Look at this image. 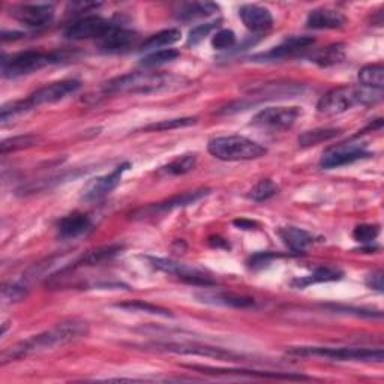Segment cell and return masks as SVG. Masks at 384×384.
I'll return each instance as SVG.
<instances>
[{"label": "cell", "mask_w": 384, "mask_h": 384, "mask_svg": "<svg viewBox=\"0 0 384 384\" xmlns=\"http://www.w3.org/2000/svg\"><path fill=\"white\" fill-rule=\"evenodd\" d=\"M86 334V323L80 322V320H68V322H63L56 327L47 330V332H42L26 341H21L20 344H17L14 348H11L8 353L4 355V362L25 357L27 355H34L38 353V351L55 348L57 345H63Z\"/></svg>", "instance_id": "cell-1"}, {"label": "cell", "mask_w": 384, "mask_h": 384, "mask_svg": "<svg viewBox=\"0 0 384 384\" xmlns=\"http://www.w3.org/2000/svg\"><path fill=\"white\" fill-rule=\"evenodd\" d=\"M186 80L163 72H131L109 81L104 89L110 93L147 95L164 90H173L184 86Z\"/></svg>", "instance_id": "cell-2"}, {"label": "cell", "mask_w": 384, "mask_h": 384, "mask_svg": "<svg viewBox=\"0 0 384 384\" xmlns=\"http://www.w3.org/2000/svg\"><path fill=\"white\" fill-rule=\"evenodd\" d=\"M383 90H374L368 88L341 86L329 90L320 98L317 104V111L326 116H336L345 113L359 104H374L381 100Z\"/></svg>", "instance_id": "cell-3"}, {"label": "cell", "mask_w": 384, "mask_h": 384, "mask_svg": "<svg viewBox=\"0 0 384 384\" xmlns=\"http://www.w3.org/2000/svg\"><path fill=\"white\" fill-rule=\"evenodd\" d=\"M212 156L221 161H252L266 155V147L242 135L212 138L207 146Z\"/></svg>", "instance_id": "cell-4"}, {"label": "cell", "mask_w": 384, "mask_h": 384, "mask_svg": "<svg viewBox=\"0 0 384 384\" xmlns=\"http://www.w3.org/2000/svg\"><path fill=\"white\" fill-rule=\"evenodd\" d=\"M63 56L59 53H46V51H21L9 59L2 60V72L6 78H17L27 74L36 72L48 65L62 62Z\"/></svg>", "instance_id": "cell-5"}, {"label": "cell", "mask_w": 384, "mask_h": 384, "mask_svg": "<svg viewBox=\"0 0 384 384\" xmlns=\"http://www.w3.org/2000/svg\"><path fill=\"white\" fill-rule=\"evenodd\" d=\"M292 356H314L326 357L332 360H350V362H381L383 350L372 348H355V347H292L288 350Z\"/></svg>", "instance_id": "cell-6"}, {"label": "cell", "mask_w": 384, "mask_h": 384, "mask_svg": "<svg viewBox=\"0 0 384 384\" xmlns=\"http://www.w3.org/2000/svg\"><path fill=\"white\" fill-rule=\"evenodd\" d=\"M149 261H151L153 268H156L158 270L174 275L179 280H182L188 284L203 285V287L215 285V281L210 278V276L206 273V270H201V269L196 268V266H188L184 263L174 261V260L155 259V257H149Z\"/></svg>", "instance_id": "cell-7"}, {"label": "cell", "mask_w": 384, "mask_h": 384, "mask_svg": "<svg viewBox=\"0 0 384 384\" xmlns=\"http://www.w3.org/2000/svg\"><path fill=\"white\" fill-rule=\"evenodd\" d=\"M114 25L116 23H111V21L105 20L102 17L88 15L71 23L65 30V36L74 41H81V39L101 41L114 27Z\"/></svg>", "instance_id": "cell-8"}, {"label": "cell", "mask_w": 384, "mask_h": 384, "mask_svg": "<svg viewBox=\"0 0 384 384\" xmlns=\"http://www.w3.org/2000/svg\"><path fill=\"white\" fill-rule=\"evenodd\" d=\"M80 88H81V83L77 80H63L57 83H51L48 84V86L41 88L36 92L32 93L25 101L29 109L32 110L42 104H55L65 100L67 96L76 93Z\"/></svg>", "instance_id": "cell-9"}, {"label": "cell", "mask_w": 384, "mask_h": 384, "mask_svg": "<svg viewBox=\"0 0 384 384\" xmlns=\"http://www.w3.org/2000/svg\"><path fill=\"white\" fill-rule=\"evenodd\" d=\"M11 15L26 27L42 29L55 20V8L47 4H26L11 8Z\"/></svg>", "instance_id": "cell-10"}, {"label": "cell", "mask_w": 384, "mask_h": 384, "mask_svg": "<svg viewBox=\"0 0 384 384\" xmlns=\"http://www.w3.org/2000/svg\"><path fill=\"white\" fill-rule=\"evenodd\" d=\"M372 153L368 152L364 144H339L336 147H330L329 151L323 155L320 165L323 168H338L348 164H353L360 159L369 158Z\"/></svg>", "instance_id": "cell-11"}, {"label": "cell", "mask_w": 384, "mask_h": 384, "mask_svg": "<svg viewBox=\"0 0 384 384\" xmlns=\"http://www.w3.org/2000/svg\"><path fill=\"white\" fill-rule=\"evenodd\" d=\"M301 110L297 107H268L254 117L252 123L270 130H288L294 125Z\"/></svg>", "instance_id": "cell-12"}, {"label": "cell", "mask_w": 384, "mask_h": 384, "mask_svg": "<svg viewBox=\"0 0 384 384\" xmlns=\"http://www.w3.org/2000/svg\"><path fill=\"white\" fill-rule=\"evenodd\" d=\"M131 167L130 163H125L119 167H116L110 174L92 179L90 182L83 188V198L84 200H100L105 197L121 184V179L128 168Z\"/></svg>", "instance_id": "cell-13"}, {"label": "cell", "mask_w": 384, "mask_h": 384, "mask_svg": "<svg viewBox=\"0 0 384 384\" xmlns=\"http://www.w3.org/2000/svg\"><path fill=\"white\" fill-rule=\"evenodd\" d=\"M156 347L164 348L167 351L177 355H194V356H206V357H215L221 360H234L242 359L240 355L233 353V351H226L217 347L209 345H197V344H158Z\"/></svg>", "instance_id": "cell-14"}, {"label": "cell", "mask_w": 384, "mask_h": 384, "mask_svg": "<svg viewBox=\"0 0 384 384\" xmlns=\"http://www.w3.org/2000/svg\"><path fill=\"white\" fill-rule=\"evenodd\" d=\"M315 39L313 36H290L287 38L282 44L278 47L272 48L268 53H261V55L255 56L254 59H263V60H276V59H285L293 55H297L311 46H314Z\"/></svg>", "instance_id": "cell-15"}, {"label": "cell", "mask_w": 384, "mask_h": 384, "mask_svg": "<svg viewBox=\"0 0 384 384\" xmlns=\"http://www.w3.org/2000/svg\"><path fill=\"white\" fill-rule=\"evenodd\" d=\"M240 20L243 25L252 32H268L273 26V15L268 8L259 5H243L239 9Z\"/></svg>", "instance_id": "cell-16"}, {"label": "cell", "mask_w": 384, "mask_h": 384, "mask_svg": "<svg viewBox=\"0 0 384 384\" xmlns=\"http://www.w3.org/2000/svg\"><path fill=\"white\" fill-rule=\"evenodd\" d=\"M137 41V34L123 26L114 25V27L107 34L101 41L100 46L105 53H121L132 47Z\"/></svg>", "instance_id": "cell-17"}, {"label": "cell", "mask_w": 384, "mask_h": 384, "mask_svg": "<svg viewBox=\"0 0 384 384\" xmlns=\"http://www.w3.org/2000/svg\"><path fill=\"white\" fill-rule=\"evenodd\" d=\"M345 23V17L335 9L318 8L311 11L306 18V26L311 29H339Z\"/></svg>", "instance_id": "cell-18"}, {"label": "cell", "mask_w": 384, "mask_h": 384, "mask_svg": "<svg viewBox=\"0 0 384 384\" xmlns=\"http://www.w3.org/2000/svg\"><path fill=\"white\" fill-rule=\"evenodd\" d=\"M93 224L90 218L84 213H72V215L63 218L59 222V234L63 239L78 238L81 234L90 231Z\"/></svg>", "instance_id": "cell-19"}, {"label": "cell", "mask_w": 384, "mask_h": 384, "mask_svg": "<svg viewBox=\"0 0 384 384\" xmlns=\"http://www.w3.org/2000/svg\"><path fill=\"white\" fill-rule=\"evenodd\" d=\"M189 369H196L206 372V374H236V376H248V377H260V378H284V380H308L303 376L294 374H281V372H261V371H247V369H221V368H209V366H186Z\"/></svg>", "instance_id": "cell-20"}, {"label": "cell", "mask_w": 384, "mask_h": 384, "mask_svg": "<svg viewBox=\"0 0 384 384\" xmlns=\"http://www.w3.org/2000/svg\"><path fill=\"white\" fill-rule=\"evenodd\" d=\"M209 194V189H197V191H189V192H184V194H179L176 197H172L170 200H165L163 203H158L155 206L147 207L146 210L143 209V213H149V212H170L177 207H184L188 205H192V203L198 201L200 198H203L205 196Z\"/></svg>", "instance_id": "cell-21"}, {"label": "cell", "mask_w": 384, "mask_h": 384, "mask_svg": "<svg viewBox=\"0 0 384 384\" xmlns=\"http://www.w3.org/2000/svg\"><path fill=\"white\" fill-rule=\"evenodd\" d=\"M280 236L284 243L293 252H303L309 245L314 242V238L308 231L296 227H284L280 230Z\"/></svg>", "instance_id": "cell-22"}, {"label": "cell", "mask_w": 384, "mask_h": 384, "mask_svg": "<svg viewBox=\"0 0 384 384\" xmlns=\"http://www.w3.org/2000/svg\"><path fill=\"white\" fill-rule=\"evenodd\" d=\"M219 11L217 4L212 2H194V4H186L180 8L177 18L182 21H191L197 18H206L213 14H217Z\"/></svg>", "instance_id": "cell-23"}, {"label": "cell", "mask_w": 384, "mask_h": 384, "mask_svg": "<svg viewBox=\"0 0 384 384\" xmlns=\"http://www.w3.org/2000/svg\"><path fill=\"white\" fill-rule=\"evenodd\" d=\"M180 36H182V34H180V30L177 29L163 30L159 32V34L152 35L151 38L146 39L140 47V51H156L158 48L164 50V47L176 44L177 41H180Z\"/></svg>", "instance_id": "cell-24"}, {"label": "cell", "mask_w": 384, "mask_h": 384, "mask_svg": "<svg viewBox=\"0 0 384 384\" xmlns=\"http://www.w3.org/2000/svg\"><path fill=\"white\" fill-rule=\"evenodd\" d=\"M359 81L362 86L374 90H383L384 88V67L381 63H372L359 71Z\"/></svg>", "instance_id": "cell-25"}, {"label": "cell", "mask_w": 384, "mask_h": 384, "mask_svg": "<svg viewBox=\"0 0 384 384\" xmlns=\"http://www.w3.org/2000/svg\"><path fill=\"white\" fill-rule=\"evenodd\" d=\"M343 272L335 268H318L314 273H311L309 276H305V278H299L294 280L292 282L293 287L297 288H303L311 284H317V282H330V281H339L343 278Z\"/></svg>", "instance_id": "cell-26"}, {"label": "cell", "mask_w": 384, "mask_h": 384, "mask_svg": "<svg viewBox=\"0 0 384 384\" xmlns=\"http://www.w3.org/2000/svg\"><path fill=\"white\" fill-rule=\"evenodd\" d=\"M201 299L209 303H217V305L231 306V308H249V306H254L255 303L252 297L239 296V294H227V293L205 294Z\"/></svg>", "instance_id": "cell-27"}, {"label": "cell", "mask_w": 384, "mask_h": 384, "mask_svg": "<svg viewBox=\"0 0 384 384\" xmlns=\"http://www.w3.org/2000/svg\"><path fill=\"white\" fill-rule=\"evenodd\" d=\"M345 57V46L344 44H332L326 47L324 50L318 51L314 56V62L317 65L327 68V67H334L338 65L344 60Z\"/></svg>", "instance_id": "cell-28"}, {"label": "cell", "mask_w": 384, "mask_h": 384, "mask_svg": "<svg viewBox=\"0 0 384 384\" xmlns=\"http://www.w3.org/2000/svg\"><path fill=\"white\" fill-rule=\"evenodd\" d=\"M121 251H122L121 245H110V247L96 248V249L88 251L86 254H84L83 257L78 260L77 264H80V266H84V264H89V266L100 264V263H104L107 260H111Z\"/></svg>", "instance_id": "cell-29"}, {"label": "cell", "mask_w": 384, "mask_h": 384, "mask_svg": "<svg viewBox=\"0 0 384 384\" xmlns=\"http://www.w3.org/2000/svg\"><path fill=\"white\" fill-rule=\"evenodd\" d=\"M339 135V130H335V128H320V130L314 131H306L301 137H299V143L303 147L308 146H315L323 142H329L332 138Z\"/></svg>", "instance_id": "cell-30"}, {"label": "cell", "mask_w": 384, "mask_h": 384, "mask_svg": "<svg viewBox=\"0 0 384 384\" xmlns=\"http://www.w3.org/2000/svg\"><path fill=\"white\" fill-rule=\"evenodd\" d=\"M197 165V158L196 155H184L176 158L174 161L170 163L168 165H165L163 168V172L167 174H173V176H179V174H186L192 170L196 168Z\"/></svg>", "instance_id": "cell-31"}, {"label": "cell", "mask_w": 384, "mask_h": 384, "mask_svg": "<svg viewBox=\"0 0 384 384\" xmlns=\"http://www.w3.org/2000/svg\"><path fill=\"white\" fill-rule=\"evenodd\" d=\"M177 57H179V51L174 48L156 50V51H152L151 55L143 57L142 65L146 68H153V67L164 65V63H168V62H173Z\"/></svg>", "instance_id": "cell-32"}, {"label": "cell", "mask_w": 384, "mask_h": 384, "mask_svg": "<svg viewBox=\"0 0 384 384\" xmlns=\"http://www.w3.org/2000/svg\"><path fill=\"white\" fill-rule=\"evenodd\" d=\"M276 192H278V186H276L270 179H263L249 191L248 198L252 201L261 203L272 198Z\"/></svg>", "instance_id": "cell-33"}, {"label": "cell", "mask_w": 384, "mask_h": 384, "mask_svg": "<svg viewBox=\"0 0 384 384\" xmlns=\"http://www.w3.org/2000/svg\"><path fill=\"white\" fill-rule=\"evenodd\" d=\"M116 306L122 308V309H130V311H142V313L156 314V315H163V317H173V314L170 313L168 309L161 308L158 305L147 303V302H143V301H132V302H126V303H119Z\"/></svg>", "instance_id": "cell-34"}, {"label": "cell", "mask_w": 384, "mask_h": 384, "mask_svg": "<svg viewBox=\"0 0 384 384\" xmlns=\"http://www.w3.org/2000/svg\"><path fill=\"white\" fill-rule=\"evenodd\" d=\"M197 122L196 117H182V119H172V121H163L159 123H152L144 128V131H170L177 130V128L191 126Z\"/></svg>", "instance_id": "cell-35"}, {"label": "cell", "mask_w": 384, "mask_h": 384, "mask_svg": "<svg viewBox=\"0 0 384 384\" xmlns=\"http://www.w3.org/2000/svg\"><path fill=\"white\" fill-rule=\"evenodd\" d=\"M219 26V21H210V23L205 25H198L194 29L189 32L188 36V46H197L200 42L205 39L212 30H215Z\"/></svg>", "instance_id": "cell-36"}, {"label": "cell", "mask_w": 384, "mask_h": 384, "mask_svg": "<svg viewBox=\"0 0 384 384\" xmlns=\"http://www.w3.org/2000/svg\"><path fill=\"white\" fill-rule=\"evenodd\" d=\"M380 234V227L378 226H368V224H364V226H357L353 231V238L355 240L365 243V245H371L377 239V236Z\"/></svg>", "instance_id": "cell-37"}, {"label": "cell", "mask_w": 384, "mask_h": 384, "mask_svg": "<svg viewBox=\"0 0 384 384\" xmlns=\"http://www.w3.org/2000/svg\"><path fill=\"white\" fill-rule=\"evenodd\" d=\"M236 44V35L233 30L222 29L217 32L215 36L212 38V46L215 50H227Z\"/></svg>", "instance_id": "cell-38"}, {"label": "cell", "mask_w": 384, "mask_h": 384, "mask_svg": "<svg viewBox=\"0 0 384 384\" xmlns=\"http://www.w3.org/2000/svg\"><path fill=\"white\" fill-rule=\"evenodd\" d=\"M35 143H36V137L21 135V137H14V138H9V140H5L2 146H0V149H2V153H6L9 151H18V149L29 147Z\"/></svg>", "instance_id": "cell-39"}, {"label": "cell", "mask_w": 384, "mask_h": 384, "mask_svg": "<svg viewBox=\"0 0 384 384\" xmlns=\"http://www.w3.org/2000/svg\"><path fill=\"white\" fill-rule=\"evenodd\" d=\"M2 296L5 302H20L27 296V287L25 284H9L5 285L2 290Z\"/></svg>", "instance_id": "cell-40"}, {"label": "cell", "mask_w": 384, "mask_h": 384, "mask_svg": "<svg viewBox=\"0 0 384 384\" xmlns=\"http://www.w3.org/2000/svg\"><path fill=\"white\" fill-rule=\"evenodd\" d=\"M273 259H275V255L270 252H259V254L252 255L248 263L252 269H259V268H263L264 264H269Z\"/></svg>", "instance_id": "cell-41"}, {"label": "cell", "mask_w": 384, "mask_h": 384, "mask_svg": "<svg viewBox=\"0 0 384 384\" xmlns=\"http://www.w3.org/2000/svg\"><path fill=\"white\" fill-rule=\"evenodd\" d=\"M366 285L374 288V290H377V292H383V272L378 270L376 273L369 275L366 280Z\"/></svg>", "instance_id": "cell-42"}, {"label": "cell", "mask_w": 384, "mask_h": 384, "mask_svg": "<svg viewBox=\"0 0 384 384\" xmlns=\"http://www.w3.org/2000/svg\"><path fill=\"white\" fill-rule=\"evenodd\" d=\"M234 226H238L239 228H243V230H251L257 226V224L252 221H247V219H236L234 221Z\"/></svg>", "instance_id": "cell-43"}]
</instances>
